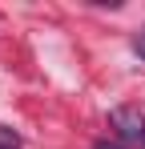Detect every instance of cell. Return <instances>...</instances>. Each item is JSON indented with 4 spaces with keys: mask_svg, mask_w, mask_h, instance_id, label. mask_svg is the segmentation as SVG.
Instances as JSON below:
<instances>
[{
    "mask_svg": "<svg viewBox=\"0 0 145 149\" xmlns=\"http://www.w3.org/2000/svg\"><path fill=\"white\" fill-rule=\"evenodd\" d=\"M109 121H113V129H121L125 141H133V145L145 149V117L137 113V109H125V105H121V109H113Z\"/></svg>",
    "mask_w": 145,
    "mask_h": 149,
    "instance_id": "cell-1",
    "label": "cell"
},
{
    "mask_svg": "<svg viewBox=\"0 0 145 149\" xmlns=\"http://www.w3.org/2000/svg\"><path fill=\"white\" fill-rule=\"evenodd\" d=\"M93 149H125V145H121V141H97Z\"/></svg>",
    "mask_w": 145,
    "mask_h": 149,
    "instance_id": "cell-2",
    "label": "cell"
},
{
    "mask_svg": "<svg viewBox=\"0 0 145 149\" xmlns=\"http://www.w3.org/2000/svg\"><path fill=\"white\" fill-rule=\"evenodd\" d=\"M133 49H137V52L145 56V28H141V36H137V45H133Z\"/></svg>",
    "mask_w": 145,
    "mask_h": 149,
    "instance_id": "cell-3",
    "label": "cell"
},
{
    "mask_svg": "<svg viewBox=\"0 0 145 149\" xmlns=\"http://www.w3.org/2000/svg\"><path fill=\"white\" fill-rule=\"evenodd\" d=\"M0 149H8V145H0Z\"/></svg>",
    "mask_w": 145,
    "mask_h": 149,
    "instance_id": "cell-4",
    "label": "cell"
}]
</instances>
